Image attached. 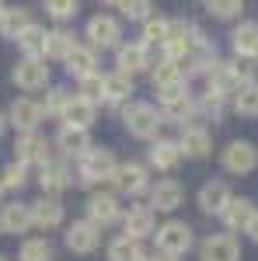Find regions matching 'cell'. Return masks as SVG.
<instances>
[{"instance_id": "obj_1", "label": "cell", "mask_w": 258, "mask_h": 261, "mask_svg": "<svg viewBox=\"0 0 258 261\" xmlns=\"http://www.w3.org/2000/svg\"><path fill=\"white\" fill-rule=\"evenodd\" d=\"M251 63H217L206 77H209V91H217L223 98H238L241 87L251 84Z\"/></svg>"}, {"instance_id": "obj_2", "label": "cell", "mask_w": 258, "mask_h": 261, "mask_svg": "<svg viewBox=\"0 0 258 261\" xmlns=\"http://www.w3.org/2000/svg\"><path fill=\"white\" fill-rule=\"evenodd\" d=\"M115 171H119V164L112 157V150H87L84 157H80V185H101V181H115Z\"/></svg>"}, {"instance_id": "obj_3", "label": "cell", "mask_w": 258, "mask_h": 261, "mask_svg": "<svg viewBox=\"0 0 258 261\" xmlns=\"http://www.w3.org/2000/svg\"><path fill=\"white\" fill-rule=\"evenodd\" d=\"M122 122H126L129 136H136V140H154L157 129H160L157 108L154 105H143V101H129L126 112H122Z\"/></svg>"}, {"instance_id": "obj_4", "label": "cell", "mask_w": 258, "mask_h": 261, "mask_svg": "<svg viewBox=\"0 0 258 261\" xmlns=\"http://www.w3.org/2000/svg\"><path fill=\"white\" fill-rule=\"evenodd\" d=\"M199 42H202V35L196 32V24H189V21H171V28H168V39H164V60H189V53L196 49Z\"/></svg>"}, {"instance_id": "obj_5", "label": "cell", "mask_w": 258, "mask_h": 261, "mask_svg": "<svg viewBox=\"0 0 258 261\" xmlns=\"http://www.w3.org/2000/svg\"><path fill=\"white\" fill-rule=\"evenodd\" d=\"M154 237H157V251L164 258H181L192 247V226L181 220H168L164 226H157Z\"/></svg>"}, {"instance_id": "obj_6", "label": "cell", "mask_w": 258, "mask_h": 261, "mask_svg": "<svg viewBox=\"0 0 258 261\" xmlns=\"http://www.w3.org/2000/svg\"><path fill=\"white\" fill-rule=\"evenodd\" d=\"M14 84L21 91H42L49 84V66L42 56H25V60L14 66Z\"/></svg>"}, {"instance_id": "obj_7", "label": "cell", "mask_w": 258, "mask_h": 261, "mask_svg": "<svg viewBox=\"0 0 258 261\" xmlns=\"http://www.w3.org/2000/svg\"><path fill=\"white\" fill-rule=\"evenodd\" d=\"M101 244V226H95L91 220H77L66 226V247L74 254H91Z\"/></svg>"}, {"instance_id": "obj_8", "label": "cell", "mask_w": 258, "mask_h": 261, "mask_svg": "<svg viewBox=\"0 0 258 261\" xmlns=\"http://www.w3.org/2000/svg\"><path fill=\"white\" fill-rule=\"evenodd\" d=\"M223 167H227L230 174H248V171H255V167H258V150H255V143L234 140L227 150H223Z\"/></svg>"}, {"instance_id": "obj_9", "label": "cell", "mask_w": 258, "mask_h": 261, "mask_svg": "<svg viewBox=\"0 0 258 261\" xmlns=\"http://www.w3.org/2000/svg\"><path fill=\"white\" fill-rule=\"evenodd\" d=\"M87 39H91V49H112V45H119V39H122L119 21L108 18V14H95V18L87 21Z\"/></svg>"}, {"instance_id": "obj_10", "label": "cell", "mask_w": 258, "mask_h": 261, "mask_svg": "<svg viewBox=\"0 0 258 261\" xmlns=\"http://www.w3.org/2000/svg\"><path fill=\"white\" fill-rule=\"evenodd\" d=\"M199 258L202 261H241V244L230 233H213V237L202 241Z\"/></svg>"}, {"instance_id": "obj_11", "label": "cell", "mask_w": 258, "mask_h": 261, "mask_svg": "<svg viewBox=\"0 0 258 261\" xmlns=\"http://www.w3.org/2000/svg\"><path fill=\"white\" fill-rule=\"evenodd\" d=\"M181 202H185V188H181L175 178L157 181L154 192H150V209H154V213H175Z\"/></svg>"}, {"instance_id": "obj_12", "label": "cell", "mask_w": 258, "mask_h": 261, "mask_svg": "<svg viewBox=\"0 0 258 261\" xmlns=\"http://www.w3.org/2000/svg\"><path fill=\"white\" fill-rule=\"evenodd\" d=\"M115 66H119V73H126V77H133L139 70H150L154 66L150 63V45H143V42H136V45H119Z\"/></svg>"}, {"instance_id": "obj_13", "label": "cell", "mask_w": 258, "mask_h": 261, "mask_svg": "<svg viewBox=\"0 0 258 261\" xmlns=\"http://www.w3.org/2000/svg\"><path fill=\"white\" fill-rule=\"evenodd\" d=\"M14 153H18V164H49V143L42 140L39 133H21L18 143H14Z\"/></svg>"}, {"instance_id": "obj_14", "label": "cell", "mask_w": 258, "mask_h": 261, "mask_svg": "<svg viewBox=\"0 0 258 261\" xmlns=\"http://www.w3.org/2000/svg\"><path fill=\"white\" fill-rule=\"evenodd\" d=\"M157 233V213L150 209V205H133L129 213H126V237H154Z\"/></svg>"}, {"instance_id": "obj_15", "label": "cell", "mask_w": 258, "mask_h": 261, "mask_svg": "<svg viewBox=\"0 0 258 261\" xmlns=\"http://www.w3.org/2000/svg\"><path fill=\"white\" fill-rule=\"evenodd\" d=\"M178 146H181L185 157L202 161V157H209V150H213V136H209V129H202V125H189V129L181 133Z\"/></svg>"}, {"instance_id": "obj_16", "label": "cell", "mask_w": 258, "mask_h": 261, "mask_svg": "<svg viewBox=\"0 0 258 261\" xmlns=\"http://www.w3.org/2000/svg\"><path fill=\"white\" fill-rule=\"evenodd\" d=\"M230 199H234V195H230V185H227V181H206V185L199 188V209H202V213H217L220 216Z\"/></svg>"}, {"instance_id": "obj_17", "label": "cell", "mask_w": 258, "mask_h": 261, "mask_svg": "<svg viewBox=\"0 0 258 261\" xmlns=\"http://www.w3.org/2000/svg\"><path fill=\"white\" fill-rule=\"evenodd\" d=\"M0 226H4L7 233H28V230L35 226V216H32V202H11V205H4Z\"/></svg>"}, {"instance_id": "obj_18", "label": "cell", "mask_w": 258, "mask_h": 261, "mask_svg": "<svg viewBox=\"0 0 258 261\" xmlns=\"http://www.w3.org/2000/svg\"><path fill=\"white\" fill-rule=\"evenodd\" d=\"M87 220L95 223V226H112V223L119 220V202H115V195H105V192L91 195L87 199Z\"/></svg>"}, {"instance_id": "obj_19", "label": "cell", "mask_w": 258, "mask_h": 261, "mask_svg": "<svg viewBox=\"0 0 258 261\" xmlns=\"http://www.w3.org/2000/svg\"><path fill=\"white\" fill-rule=\"evenodd\" d=\"M42 105L35 98H18L14 101V108H11V122L18 125L21 133H35L39 129V122H42Z\"/></svg>"}, {"instance_id": "obj_20", "label": "cell", "mask_w": 258, "mask_h": 261, "mask_svg": "<svg viewBox=\"0 0 258 261\" xmlns=\"http://www.w3.org/2000/svg\"><path fill=\"white\" fill-rule=\"evenodd\" d=\"M147 185H150V178H147V167L143 164H122L119 171H115V188L126 192V195L147 192Z\"/></svg>"}, {"instance_id": "obj_21", "label": "cell", "mask_w": 258, "mask_h": 261, "mask_svg": "<svg viewBox=\"0 0 258 261\" xmlns=\"http://www.w3.org/2000/svg\"><path fill=\"white\" fill-rule=\"evenodd\" d=\"M66 73H70V77H91V73H98V70H95V66H98V56H95V49H91V45H74V49H70V53H66Z\"/></svg>"}, {"instance_id": "obj_22", "label": "cell", "mask_w": 258, "mask_h": 261, "mask_svg": "<svg viewBox=\"0 0 258 261\" xmlns=\"http://www.w3.org/2000/svg\"><path fill=\"white\" fill-rule=\"evenodd\" d=\"M95 112H98V105H95V101L74 94V98H70V105H66V112H63V122H66V125H77V129H91Z\"/></svg>"}, {"instance_id": "obj_23", "label": "cell", "mask_w": 258, "mask_h": 261, "mask_svg": "<svg viewBox=\"0 0 258 261\" xmlns=\"http://www.w3.org/2000/svg\"><path fill=\"white\" fill-rule=\"evenodd\" d=\"M60 150L66 153V157H84L87 150H91V136H87V129H77V125H63V133H60Z\"/></svg>"}, {"instance_id": "obj_24", "label": "cell", "mask_w": 258, "mask_h": 261, "mask_svg": "<svg viewBox=\"0 0 258 261\" xmlns=\"http://www.w3.org/2000/svg\"><path fill=\"white\" fill-rule=\"evenodd\" d=\"M181 146L178 143H171V140H157L154 146H150V164L157 167V171H175L181 164Z\"/></svg>"}, {"instance_id": "obj_25", "label": "cell", "mask_w": 258, "mask_h": 261, "mask_svg": "<svg viewBox=\"0 0 258 261\" xmlns=\"http://www.w3.org/2000/svg\"><path fill=\"white\" fill-rule=\"evenodd\" d=\"M251 216H255V205H251L248 199H230L227 209L220 213V220H223L227 230H244V226L251 223Z\"/></svg>"}, {"instance_id": "obj_26", "label": "cell", "mask_w": 258, "mask_h": 261, "mask_svg": "<svg viewBox=\"0 0 258 261\" xmlns=\"http://www.w3.org/2000/svg\"><path fill=\"white\" fill-rule=\"evenodd\" d=\"M234 53L238 56H258V21H241L238 28H234Z\"/></svg>"}, {"instance_id": "obj_27", "label": "cell", "mask_w": 258, "mask_h": 261, "mask_svg": "<svg viewBox=\"0 0 258 261\" xmlns=\"http://www.w3.org/2000/svg\"><path fill=\"white\" fill-rule=\"evenodd\" d=\"M32 216H35V226H42V230H53V226H60L63 223V205L60 199H39L32 202Z\"/></svg>"}, {"instance_id": "obj_28", "label": "cell", "mask_w": 258, "mask_h": 261, "mask_svg": "<svg viewBox=\"0 0 258 261\" xmlns=\"http://www.w3.org/2000/svg\"><path fill=\"white\" fill-rule=\"evenodd\" d=\"M39 185H42L45 195H60L63 188H70V171H66L63 164H42Z\"/></svg>"}, {"instance_id": "obj_29", "label": "cell", "mask_w": 258, "mask_h": 261, "mask_svg": "<svg viewBox=\"0 0 258 261\" xmlns=\"http://www.w3.org/2000/svg\"><path fill=\"white\" fill-rule=\"evenodd\" d=\"M74 45H77V42H74V35H70V32H63V28H56V32H45L42 60H66V53H70Z\"/></svg>"}, {"instance_id": "obj_30", "label": "cell", "mask_w": 258, "mask_h": 261, "mask_svg": "<svg viewBox=\"0 0 258 261\" xmlns=\"http://www.w3.org/2000/svg\"><path fill=\"white\" fill-rule=\"evenodd\" d=\"M160 105H164V119H168V122H178V125L192 122V119H196V112H199V105L189 98V94L171 98V101H160Z\"/></svg>"}, {"instance_id": "obj_31", "label": "cell", "mask_w": 258, "mask_h": 261, "mask_svg": "<svg viewBox=\"0 0 258 261\" xmlns=\"http://www.w3.org/2000/svg\"><path fill=\"white\" fill-rule=\"evenodd\" d=\"M147 254H143V247H139L136 237H115V241L108 244V261H143Z\"/></svg>"}, {"instance_id": "obj_32", "label": "cell", "mask_w": 258, "mask_h": 261, "mask_svg": "<svg viewBox=\"0 0 258 261\" xmlns=\"http://www.w3.org/2000/svg\"><path fill=\"white\" fill-rule=\"evenodd\" d=\"M133 94V77H126V73H108L105 77V101L108 105H122V101H129Z\"/></svg>"}, {"instance_id": "obj_33", "label": "cell", "mask_w": 258, "mask_h": 261, "mask_svg": "<svg viewBox=\"0 0 258 261\" xmlns=\"http://www.w3.org/2000/svg\"><path fill=\"white\" fill-rule=\"evenodd\" d=\"M28 24H32L28 7H7V11H4V18H0V32H4V39H18Z\"/></svg>"}, {"instance_id": "obj_34", "label": "cell", "mask_w": 258, "mask_h": 261, "mask_svg": "<svg viewBox=\"0 0 258 261\" xmlns=\"http://www.w3.org/2000/svg\"><path fill=\"white\" fill-rule=\"evenodd\" d=\"M150 81H154V87H168V84H178V81H185V70H181V63H175V60H160L157 63V70L150 73Z\"/></svg>"}, {"instance_id": "obj_35", "label": "cell", "mask_w": 258, "mask_h": 261, "mask_svg": "<svg viewBox=\"0 0 258 261\" xmlns=\"http://www.w3.org/2000/svg\"><path fill=\"white\" fill-rule=\"evenodd\" d=\"M14 42L21 45V53H25V56H42V45H45V28L28 24V28H25Z\"/></svg>"}, {"instance_id": "obj_36", "label": "cell", "mask_w": 258, "mask_h": 261, "mask_svg": "<svg viewBox=\"0 0 258 261\" xmlns=\"http://www.w3.org/2000/svg\"><path fill=\"white\" fill-rule=\"evenodd\" d=\"M18 258L21 261H53V244L42 241V237H32V241L21 244Z\"/></svg>"}, {"instance_id": "obj_37", "label": "cell", "mask_w": 258, "mask_h": 261, "mask_svg": "<svg viewBox=\"0 0 258 261\" xmlns=\"http://www.w3.org/2000/svg\"><path fill=\"white\" fill-rule=\"evenodd\" d=\"M168 28H171V21L164 18H147L143 21V45H164V39H168Z\"/></svg>"}, {"instance_id": "obj_38", "label": "cell", "mask_w": 258, "mask_h": 261, "mask_svg": "<svg viewBox=\"0 0 258 261\" xmlns=\"http://www.w3.org/2000/svg\"><path fill=\"white\" fill-rule=\"evenodd\" d=\"M42 4H45V14L53 21H70L80 7V0H42Z\"/></svg>"}, {"instance_id": "obj_39", "label": "cell", "mask_w": 258, "mask_h": 261, "mask_svg": "<svg viewBox=\"0 0 258 261\" xmlns=\"http://www.w3.org/2000/svg\"><path fill=\"white\" fill-rule=\"evenodd\" d=\"M241 115H248V119H255L258 115V84H248V87H241V94L234 98Z\"/></svg>"}, {"instance_id": "obj_40", "label": "cell", "mask_w": 258, "mask_h": 261, "mask_svg": "<svg viewBox=\"0 0 258 261\" xmlns=\"http://www.w3.org/2000/svg\"><path fill=\"white\" fill-rule=\"evenodd\" d=\"M206 11L213 14V18H238L241 11H244V0H206Z\"/></svg>"}, {"instance_id": "obj_41", "label": "cell", "mask_w": 258, "mask_h": 261, "mask_svg": "<svg viewBox=\"0 0 258 261\" xmlns=\"http://www.w3.org/2000/svg\"><path fill=\"white\" fill-rule=\"evenodd\" d=\"M80 98L87 101H105V77L101 73H91V77H80Z\"/></svg>"}, {"instance_id": "obj_42", "label": "cell", "mask_w": 258, "mask_h": 261, "mask_svg": "<svg viewBox=\"0 0 258 261\" xmlns=\"http://www.w3.org/2000/svg\"><path fill=\"white\" fill-rule=\"evenodd\" d=\"M119 11H122V18H129V21H147L154 7H150V0H122Z\"/></svg>"}, {"instance_id": "obj_43", "label": "cell", "mask_w": 258, "mask_h": 261, "mask_svg": "<svg viewBox=\"0 0 258 261\" xmlns=\"http://www.w3.org/2000/svg\"><path fill=\"white\" fill-rule=\"evenodd\" d=\"M70 98L74 94H66V91H49V98H45V105H42V112L45 115H56V119H63V112H66V105H70Z\"/></svg>"}, {"instance_id": "obj_44", "label": "cell", "mask_w": 258, "mask_h": 261, "mask_svg": "<svg viewBox=\"0 0 258 261\" xmlns=\"http://www.w3.org/2000/svg\"><path fill=\"white\" fill-rule=\"evenodd\" d=\"M199 112H202V115H209L213 122H220V119H223V94L206 91V94H202V101H199Z\"/></svg>"}, {"instance_id": "obj_45", "label": "cell", "mask_w": 258, "mask_h": 261, "mask_svg": "<svg viewBox=\"0 0 258 261\" xmlns=\"http://www.w3.org/2000/svg\"><path fill=\"white\" fill-rule=\"evenodd\" d=\"M25 181H28L25 164H11V167L4 171V178H0V188H7V192H21V188H25Z\"/></svg>"}, {"instance_id": "obj_46", "label": "cell", "mask_w": 258, "mask_h": 261, "mask_svg": "<svg viewBox=\"0 0 258 261\" xmlns=\"http://www.w3.org/2000/svg\"><path fill=\"white\" fill-rule=\"evenodd\" d=\"M157 94H160V101H171V98H181V94H189V84H185V81H178V84H168V87H160Z\"/></svg>"}, {"instance_id": "obj_47", "label": "cell", "mask_w": 258, "mask_h": 261, "mask_svg": "<svg viewBox=\"0 0 258 261\" xmlns=\"http://www.w3.org/2000/svg\"><path fill=\"white\" fill-rule=\"evenodd\" d=\"M244 233H248V237H251V241L258 244V213H255V216H251V223L244 226Z\"/></svg>"}, {"instance_id": "obj_48", "label": "cell", "mask_w": 258, "mask_h": 261, "mask_svg": "<svg viewBox=\"0 0 258 261\" xmlns=\"http://www.w3.org/2000/svg\"><path fill=\"white\" fill-rule=\"evenodd\" d=\"M4 129H7V119H4V112H0V136H4Z\"/></svg>"}, {"instance_id": "obj_49", "label": "cell", "mask_w": 258, "mask_h": 261, "mask_svg": "<svg viewBox=\"0 0 258 261\" xmlns=\"http://www.w3.org/2000/svg\"><path fill=\"white\" fill-rule=\"evenodd\" d=\"M143 261H168V258H164V254H160V258H157V254H154V258H143Z\"/></svg>"}, {"instance_id": "obj_50", "label": "cell", "mask_w": 258, "mask_h": 261, "mask_svg": "<svg viewBox=\"0 0 258 261\" xmlns=\"http://www.w3.org/2000/svg\"><path fill=\"white\" fill-rule=\"evenodd\" d=\"M105 4H112V7H119V4H122V0H105Z\"/></svg>"}, {"instance_id": "obj_51", "label": "cell", "mask_w": 258, "mask_h": 261, "mask_svg": "<svg viewBox=\"0 0 258 261\" xmlns=\"http://www.w3.org/2000/svg\"><path fill=\"white\" fill-rule=\"evenodd\" d=\"M4 11H7V7H4V0H0V18H4Z\"/></svg>"}, {"instance_id": "obj_52", "label": "cell", "mask_w": 258, "mask_h": 261, "mask_svg": "<svg viewBox=\"0 0 258 261\" xmlns=\"http://www.w3.org/2000/svg\"><path fill=\"white\" fill-rule=\"evenodd\" d=\"M0 261H7V258H0Z\"/></svg>"}, {"instance_id": "obj_53", "label": "cell", "mask_w": 258, "mask_h": 261, "mask_svg": "<svg viewBox=\"0 0 258 261\" xmlns=\"http://www.w3.org/2000/svg\"><path fill=\"white\" fill-rule=\"evenodd\" d=\"M0 192H4V188H0Z\"/></svg>"}]
</instances>
